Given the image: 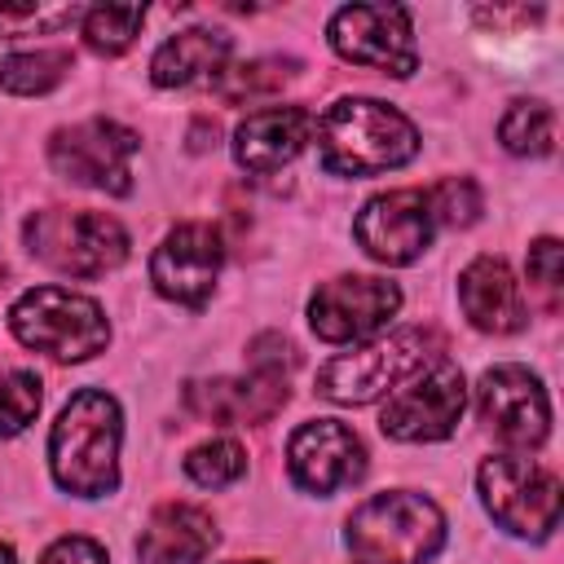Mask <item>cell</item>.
Instances as JSON below:
<instances>
[{"mask_svg": "<svg viewBox=\"0 0 564 564\" xmlns=\"http://www.w3.org/2000/svg\"><path fill=\"white\" fill-rule=\"evenodd\" d=\"M119 436L123 419L115 397L84 388L66 401L48 432L53 480L75 498H101L119 485Z\"/></svg>", "mask_w": 564, "mask_h": 564, "instance_id": "6da1fadb", "label": "cell"}, {"mask_svg": "<svg viewBox=\"0 0 564 564\" xmlns=\"http://www.w3.org/2000/svg\"><path fill=\"white\" fill-rule=\"evenodd\" d=\"M317 154L326 172L339 176H375L401 167L419 154L414 123L375 97H339L317 123Z\"/></svg>", "mask_w": 564, "mask_h": 564, "instance_id": "7a4b0ae2", "label": "cell"}, {"mask_svg": "<svg viewBox=\"0 0 564 564\" xmlns=\"http://www.w3.org/2000/svg\"><path fill=\"white\" fill-rule=\"evenodd\" d=\"M344 542L357 564H427L445 542V516L410 489L375 494L348 516Z\"/></svg>", "mask_w": 564, "mask_h": 564, "instance_id": "3957f363", "label": "cell"}, {"mask_svg": "<svg viewBox=\"0 0 564 564\" xmlns=\"http://www.w3.org/2000/svg\"><path fill=\"white\" fill-rule=\"evenodd\" d=\"M22 238L35 260L70 278H101L128 256L123 225L106 212H84V207H44L26 216Z\"/></svg>", "mask_w": 564, "mask_h": 564, "instance_id": "277c9868", "label": "cell"}, {"mask_svg": "<svg viewBox=\"0 0 564 564\" xmlns=\"http://www.w3.org/2000/svg\"><path fill=\"white\" fill-rule=\"evenodd\" d=\"M441 352V339L432 330H392L366 348L339 352L317 370V392L335 405H366L375 397H383L388 388L414 379L419 370H427V361Z\"/></svg>", "mask_w": 564, "mask_h": 564, "instance_id": "5b68a950", "label": "cell"}, {"mask_svg": "<svg viewBox=\"0 0 564 564\" xmlns=\"http://www.w3.org/2000/svg\"><path fill=\"white\" fill-rule=\"evenodd\" d=\"M9 326L26 348L48 352L53 361H88L110 339L101 304L66 286H31L26 295H18V304L9 308Z\"/></svg>", "mask_w": 564, "mask_h": 564, "instance_id": "8992f818", "label": "cell"}, {"mask_svg": "<svg viewBox=\"0 0 564 564\" xmlns=\"http://www.w3.org/2000/svg\"><path fill=\"white\" fill-rule=\"evenodd\" d=\"M489 516L520 538H546L560 524V480L529 454H494L480 463Z\"/></svg>", "mask_w": 564, "mask_h": 564, "instance_id": "52a82bcc", "label": "cell"}, {"mask_svg": "<svg viewBox=\"0 0 564 564\" xmlns=\"http://www.w3.org/2000/svg\"><path fill=\"white\" fill-rule=\"evenodd\" d=\"M137 132L115 123V119H84L70 128H57L48 137V163L57 176L106 189V194H128L132 189V154H137Z\"/></svg>", "mask_w": 564, "mask_h": 564, "instance_id": "ba28073f", "label": "cell"}, {"mask_svg": "<svg viewBox=\"0 0 564 564\" xmlns=\"http://www.w3.org/2000/svg\"><path fill=\"white\" fill-rule=\"evenodd\" d=\"M330 48L352 62V66H370L379 75H414L419 53H414V35H410V13L401 4H344L330 26Z\"/></svg>", "mask_w": 564, "mask_h": 564, "instance_id": "9c48e42d", "label": "cell"}, {"mask_svg": "<svg viewBox=\"0 0 564 564\" xmlns=\"http://www.w3.org/2000/svg\"><path fill=\"white\" fill-rule=\"evenodd\" d=\"M463 405H467L463 370H458L454 361H432L427 370H419L414 383H405V388L383 405L379 427H383V436L410 441V445L445 441V436L458 427Z\"/></svg>", "mask_w": 564, "mask_h": 564, "instance_id": "30bf717a", "label": "cell"}, {"mask_svg": "<svg viewBox=\"0 0 564 564\" xmlns=\"http://www.w3.org/2000/svg\"><path fill=\"white\" fill-rule=\"evenodd\" d=\"M397 308H401L397 282L366 278V273H344V278H330L313 291L308 326L326 344H352V339H366L379 326H388Z\"/></svg>", "mask_w": 564, "mask_h": 564, "instance_id": "8fae6325", "label": "cell"}, {"mask_svg": "<svg viewBox=\"0 0 564 564\" xmlns=\"http://www.w3.org/2000/svg\"><path fill=\"white\" fill-rule=\"evenodd\" d=\"M220 234L203 220L176 225L150 256V282L163 300L185 304V308H203L212 300L216 273H220Z\"/></svg>", "mask_w": 564, "mask_h": 564, "instance_id": "7c38bea8", "label": "cell"}, {"mask_svg": "<svg viewBox=\"0 0 564 564\" xmlns=\"http://www.w3.org/2000/svg\"><path fill=\"white\" fill-rule=\"evenodd\" d=\"M476 405H480V419L489 423V432L498 441H507V445L538 449L546 441V432H551L546 388L524 366H494V370H485L480 388H476Z\"/></svg>", "mask_w": 564, "mask_h": 564, "instance_id": "4fadbf2b", "label": "cell"}, {"mask_svg": "<svg viewBox=\"0 0 564 564\" xmlns=\"http://www.w3.org/2000/svg\"><path fill=\"white\" fill-rule=\"evenodd\" d=\"M352 234L361 251L379 264H414L432 242V212L423 189H388L375 194L357 220Z\"/></svg>", "mask_w": 564, "mask_h": 564, "instance_id": "5bb4252c", "label": "cell"}, {"mask_svg": "<svg viewBox=\"0 0 564 564\" xmlns=\"http://www.w3.org/2000/svg\"><path fill=\"white\" fill-rule=\"evenodd\" d=\"M286 467H291V480L304 494L326 498V494L361 480V471H366V445L339 419H313V423H304V427L291 432Z\"/></svg>", "mask_w": 564, "mask_h": 564, "instance_id": "9a60e30c", "label": "cell"}, {"mask_svg": "<svg viewBox=\"0 0 564 564\" xmlns=\"http://www.w3.org/2000/svg\"><path fill=\"white\" fill-rule=\"evenodd\" d=\"M308 137H313V115L304 106H269L238 123L234 159H238V167L269 176V172L286 167L308 145Z\"/></svg>", "mask_w": 564, "mask_h": 564, "instance_id": "2e32d148", "label": "cell"}, {"mask_svg": "<svg viewBox=\"0 0 564 564\" xmlns=\"http://www.w3.org/2000/svg\"><path fill=\"white\" fill-rule=\"evenodd\" d=\"M189 414L207 423H269L286 405V379L273 375H238V379H207L185 388Z\"/></svg>", "mask_w": 564, "mask_h": 564, "instance_id": "e0dca14e", "label": "cell"}, {"mask_svg": "<svg viewBox=\"0 0 564 564\" xmlns=\"http://www.w3.org/2000/svg\"><path fill=\"white\" fill-rule=\"evenodd\" d=\"M212 546H216V520L203 507L163 502L137 538V560L141 564H203Z\"/></svg>", "mask_w": 564, "mask_h": 564, "instance_id": "ac0fdd59", "label": "cell"}, {"mask_svg": "<svg viewBox=\"0 0 564 564\" xmlns=\"http://www.w3.org/2000/svg\"><path fill=\"white\" fill-rule=\"evenodd\" d=\"M458 300L463 313L476 330L485 335H511L524 326V300H520V282L511 278L507 260L498 256H480L463 269L458 278Z\"/></svg>", "mask_w": 564, "mask_h": 564, "instance_id": "d6986e66", "label": "cell"}, {"mask_svg": "<svg viewBox=\"0 0 564 564\" xmlns=\"http://www.w3.org/2000/svg\"><path fill=\"white\" fill-rule=\"evenodd\" d=\"M229 57V35L225 31H207V26H189L176 31L172 40H163L150 57V79L159 88H185L198 79H216L225 70Z\"/></svg>", "mask_w": 564, "mask_h": 564, "instance_id": "ffe728a7", "label": "cell"}, {"mask_svg": "<svg viewBox=\"0 0 564 564\" xmlns=\"http://www.w3.org/2000/svg\"><path fill=\"white\" fill-rule=\"evenodd\" d=\"M295 70H300L295 57H256V62H242V66H234V70H220V75L212 79V88H216L220 101L238 106V101L273 97L282 84L295 79Z\"/></svg>", "mask_w": 564, "mask_h": 564, "instance_id": "44dd1931", "label": "cell"}, {"mask_svg": "<svg viewBox=\"0 0 564 564\" xmlns=\"http://www.w3.org/2000/svg\"><path fill=\"white\" fill-rule=\"evenodd\" d=\"M70 70V53L66 48H35V53H9L0 62V88L13 97H40L48 88H57Z\"/></svg>", "mask_w": 564, "mask_h": 564, "instance_id": "7402d4cb", "label": "cell"}, {"mask_svg": "<svg viewBox=\"0 0 564 564\" xmlns=\"http://www.w3.org/2000/svg\"><path fill=\"white\" fill-rule=\"evenodd\" d=\"M498 141L511 154H551L555 145V115L546 101H511L498 119Z\"/></svg>", "mask_w": 564, "mask_h": 564, "instance_id": "603a6c76", "label": "cell"}, {"mask_svg": "<svg viewBox=\"0 0 564 564\" xmlns=\"http://www.w3.org/2000/svg\"><path fill=\"white\" fill-rule=\"evenodd\" d=\"M141 22H145L141 4H93L84 13V44L101 57H115L137 40Z\"/></svg>", "mask_w": 564, "mask_h": 564, "instance_id": "cb8c5ba5", "label": "cell"}, {"mask_svg": "<svg viewBox=\"0 0 564 564\" xmlns=\"http://www.w3.org/2000/svg\"><path fill=\"white\" fill-rule=\"evenodd\" d=\"M185 471H189V480H198L207 489H225L247 471V449L238 441H229V436L203 441V445H194L185 454Z\"/></svg>", "mask_w": 564, "mask_h": 564, "instance_id": "d4e9b609", "label": "cell"}, {"mask_svg": "<svg viewBox=\"0 0 564 564\" xmlns=\"http://www.w3.org/2000/svg\"><path fill=\"white\" fill-rule=\"evenodd\" d=\"M40 375L31 370H9L0 375V436H18L35 414H40Z\"/></svg>", "mask_w": 564, "mask_h": 564, "instance_id": "484cf974", "label": "cell"}, {"mask_svg": "<svg viewBox=\"0 0 564 564\" xmlns=\"http://www.w3.org/2000/svg\"><path fill=\"white\" fill-rule=\"evenodd\" d=\"M427 212H432V220H441V225L467 229V225L480 216V185H476L471 176H445V181L427 194Z\"/></svg>", "mask_w": 564, "mask_h": 564, "instance_id": "4316f807", "label": "cell"}, {"mask_svg": "<svg viewBox=\"0 0 564 564\" xmlns=\"http://www.w3.org/2000/svg\"><path fill=\"white\" fill-rule=\"evenodd\" d=\"M75 4H0V35H31V31H57L75 22Z\"/></svg>", "mask_w": 564, "mask_h": 564, "instance_id": "83f0119b", "label": "cell"}, {"mask_svg": "<svg viewBox=\"0 0 564 564\" xmlns=\"http://www.w3.org/2000/svg\"><path fill=\"white\" fill-rule=\"evenodd\" d=\"M560 278H564V251L555 238H538L529 247V286L555 308L560 304Z\"/></svg>", "mask_w": 564, "mask_h": 564, "instance_id": "f1b7e54d", "label": "cell"}, {"mask_svg": "<svg viewBox=\"0 0 564 564\" xmlns=\"http://www.w3.org/2000/svg\"><path fill=\"white\" fill-rule=\"evenodd\" d=\"M247 361H251V370H260V375L286 379V375L295 370V344L282 339V335H260V339H251Z\"/></svg>", "mask_w": 564, "mask_h": 564, "instance_id": "f546056e", "label": "cell"}, {"mask_svg": "<svg viewBox=\"0 0 564 564\" xmlns=\"http://www.w3.org/2000/svg\"><path fill=\"white\" fill-rule=\"evenodd\" d=\"M40 564H106V551L93 538H57Z\"/></svg>", "mask_w": 564, "mask_h": 564, "instance_id": "4dcf8cb0", "label": "cell"}, {"mask_svg": "<svg viewBox=\"0 0 564 564\" xmlns=\"http://www.w3.org/2000/svg\"><path fill=\"white\" fill-rule=\"evenodd\" d=\"M207 145H216V123L198 119V123H194V132H189V150H207Z\"/></svg>", "mask_w": 564, "mask_h": 564, "instance_id": "1f68e13d", "label": "cell"}, {"mask_svg": "<svg viewBox=\"0 0 564 564\" xmlns=\"http://www.w3.org/2000/svg\"><path fill=\"white\" fill-rule=\"evenodd\" d=\"M0 564H18V555H13V546H0Z\"/></svg>", "mask_w": 564, "mask_h": 564, "instance_id": "d6a6232c", "label": "cell"}, {"mask_svg": "<svg viewBox=\"0 0 564 564\" xmlns=\"http://www.w3.org/2000/svg\"><path fill=\"white\" fill-rule=\"evenodd\" d=\"M247 564H264V560H247Z\"/></svg>", "mask_w": 564, "mask_h": 564, "instance_id": "836d02e7", "label": "cell"}]
</instances>
